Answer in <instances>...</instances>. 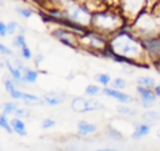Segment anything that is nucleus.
Instances as JSON below:
<instances>
[{
  "instance_id": "obj_20",
  "label": "nucleus",
  "mask_w": 160,
  "mask_h": 151,
  "mask_svg": "<svg viewBox=\"0 0 160 151\" xmlns=\"http://www.w3.org/2000/svg\"><path fill=\"white\" fill-rule=\"evenodd\" d=\"M2 112H5L6 115H15L16 110L19 109V105L16 102H11V101H8V102H4L0 105Z\"/></svg>"
},
{
  "instance_id": "obj_33",
  "label": "nucleus",
  "mask_w": 160,
  "mask_h": 151,
  "mask_svg": "<svg viewBox=\"0 0 160 151\" xmlns=\"http://www.w3.org/2000/svg\"><path fill=\"white\" fill-rule=\"evenodd\" d=\"M0 54H2L5 56H14L12 50L9 46H6L5 44H1V42H0Z\"/></svg>"
},
{
  "instance_id": "obj_18",
  "label": "nucleus",
  "mask_w": 160,
  "mask_h": 151,
  "mask_svg": "<svg viewBox=\"0 0 160 151\" xmlns=\"http://www.w3.org/2000/svg\"><path fill=\"white\" fill-rule=\"evenodd\" d=\"M8 116L9 115H6L5 112H1L0 114V127L4 131H6L9 135H11V134H14V130L11 127V122H10V120H9Z\"/></svg>"
},
{
  "instance_id": "obj_13",
  "label": "nucleus",
  "mask_w": 160,
  "mask_h": 151,
  "mask_svg": "<svg viewBox=\"0 0 160 151\" xmlns=\"http://www.w3.org/2000/svg\"><path fill=\"white\" fill-rule=\"evenodd\" d=\"M142 45H144V49L152 54V55H159L160 54V39L156 37V36H152V37H146L144 41H142Z\"/></svg>"
},
{
  "instance_id": "obj_11",
  "label": "nucleus",
  "mask_w": 160,
  "mask_h": 151,
  "mask_svg": "<svg viewBox=\"0 0 160 151\" xmlns=\"http://www.w3.org/2000/svg\"><path fill=\"white\" fill-rule=\"evenodd\" d=\"M136 91H138V94H139V96L141 99V102H142L144 107H150L154 104V101L156 99V96H155L156 94H154L150 90V87L144 86V85H138L136 86Z\"/></svg>"
},
{
  "instance_id": "obj_25",
  "label": "nucleus",
  "mask_w": 160,
  "mask_h": 151,
  "mask_svg": "<svg viewBox=\"0 0 160 151\" xmlns=\"http://www.w3.org/2000/svg\"><path fill=\"white\" fill-rule=\"evenodd\" d=\"M136 82H138V85H144L148 87H154V85H155V80L149 76H140L136 79Z\"/></svg>"
},
{
  "instance_id": "obj_19",
  "label": "nucleus",
  "mask_w": 160,
  "mask_h": 151,
  "mask_svg": "<svg viewBox=\"0 0 160 151\" xmlns=\"http://www.w3.org/2000/svg\"><path fill=\"white\" fill-rule=\"evenodd\" d=\"M149 132H150V126L148 124H140V125L135 126V131L132 134V137L134 139H140V137L148 135Z\"/></svg>"
},
{
  "instance_id": "obj_38",
  "label": "nucleus",
  "mask_w": 160,
  "mask_h": 151,
  "mask_svg": "<svg viewBox=\"0 0 160 151\" xmlns=\"http://www.w3.org/2000/svg\"><path fill=\"white\" fill-rule=\"evenodd\" d=\"M155 94H156V96H159V97H160V85L155 87Z\"/></svg>"
},
{
  "instance_id": "obj_30",
  "label": "nucleus",
  "mask_w": 160,
  "mask_h": 151,
  "mask_svg": "<svg viewBox=\"0 0 160 151\" xmlns=\"http://www.w3.org/2000/svg\"><path fill=\"white\" fill-rule=\"evenodd\" d=\"M56 125L55 120L54 119H50V117H46L41 121V129L42 130H49V129H52L54 126Z\"/></svg>"
},
{
  "instance_id": "obj_12",
  "label": "nucleus",
  "mask_w": 160,
  "mask_h": 151,
  "mask_svg": "<svg viewBox=\"0 0 160 151\" xmlns=\"http://www.w3.org/2000/svg\"><path fill=\"white\" fill-rule=\"evenodd\" d=\"M101 92L105 96L112 97V99H115V100H118L122 104H128V102L132 101V97H130V95H126L121 90H118V89H114V87H104Z\"/></svg>"
},
{
  "instance_id": "obj_32",
  "label": "nucleus",
  "mask_w": 160,
  "mask_h": 151,
  "mask_svg": "<svg viewBox=\"0 0 160 151\" xmlns=\"http://www.w3.org/2000/svg\"><path fill=\"white\" fill-rule=\"evenodd\" d=\"M15 116H19V117H26V119H29L30 117V112H29V110L28 109H25V107H20L19 106V109L16 110V112H15Z\"/></svg>"
},
{
  "instance_id": "obj_3",
  "label": "nucleus",
  "mask_w": 160,
  "mask_h": 151,
  "mask_svg": "<svg viewBox=\"0 0 160 151\" xmlns=\"http://www.w3.org/2000/svg\"><path fill=\"white\" fill-rule=\"evenodd\" d=\"M64 15L68 20L71 22L81 26V27H90L91 19H92V11L86 6L84 0H72L68 2L64 7Z\"/></svg>"
},
{
  "instance_id": "obj_36",
  "label": "nucleus",
  "mask_w": 160,
  "mask_h": 151,
  "mask_svg": "<svg viewBox=\"0 0 160 151\" xmlns=\"http://www.w3.org/2000/svg\"><path fill=\"white\" fill-rule=\"evenodd\" d=\"M44 59H45V57H44V55H42V54H38V55L34 57V62H35V65L38 66L39 64H41V62L44 61Z\"/></svg>"
},
{
  "instance_id": "obj_22",
  "label": "nucleus",
  "mask_w": 160,
  "mask_h": 151,
  "mask_svg": "<svg viewBox=\"0 0 160 151\" xmlns=\"http://www.w3.org/2000/svg\"><path fill=\"white\" fill-rule=\"evenodd\" d=\"M25 44H26V37H25L24 32H19V34H16V35L14 36V39H12V46H14L15 49H20V47H22Z\"/></svg>"
},
{
  "instance_id": "obj_41",
  "label": "nucleus",
  "mask_w": 160,
  "mask_h": 151,
  "mask_svg": "<svg viewBox=\"0 0 160 151\" xmlns=\"http://www.w3.org/2000/svg\"><path fill=\"white\" fill-rule=\"evenodd\" d=\"M158 136H159V137H160V131H158Z\"/></svg>"
},
{
  "instance_id": "obj_39",
  "label": "nucleus",
  "mask_w": 160,
  "mask_h": 151,
  "mask_svg": "<svg viewBox=\"0 0 160 151\" xmlns=\"http://www.w3.org/2000/svg\"><path fill=\"white\" fill-rule=\"evenodd\" d=\"M88 1H102V0H88Z\"/></svg>"
},
{
  "instance_id": "obj_31",
  "label": "nucleus",
  "mask_w": 160,
  "mask_h": 151,
  "mask_svg": "<svg viewBox=\"0 0 160 151\" xmlns=\"http://www.w3.org/2000/svg\"><path fill=\"white\" fill-rule=\"evenodd\" d=\"M116 111L120 112V114H122V115H135L136 114L135 110H132V109H130L128 106H118L116 107Z\"/></svg>"
},
{
  "instance_id": "obj_14",
  "label": "nucleus",
  "mask_w": 160,
  "mask_h": 151,
  "mask_svg": "<svg viewBox=\"0 0 160 151\" xmlns=\"http://www.w3.org/2000/svg\"><path fill=\"white\" fill-rule=\"evenodd\" d=\"M41 100H42V105H46V106H58L61 102H64L65 96H62L60 94H56V92H49V94L42 95L41 96Z\"/></svg>"
},
{
  "instance_id": "obj_15",
  "label": "nucleus",
  "mask_w": 160,
  "mask_h": 151,
  "mask_svg": "<svg viewBox=\"0 0 160 151\" xmlns=\"http://www.w3.org/2000/svg\"><path fill=\"white\" fill-rule=\"evenodd\" d=\"M11 122V127L14 130V134L19 135V136H26L28 135V130H26V125L22 120V117H19V116H15L10 120Z\"/></svg>"
},
{
  "instance_id": "obj_5",
  "label": "nucleus",
  "mask_w": 160,
  "mask_h": 151,
  "mask_svg": "<svg viewBox=\"0 0 160 151\" xmlns=\"http://www.w3.org/2000/svg\"><path fill=\"white\" fill-rule=\"evenodd\" d=\"M51 36L56 39L60 44L71 47V49H78L79 46V34L72 31L71 29H68L65 26H56L50 31Z\"/></svg>"
},
{
  "instance_id": "obj_23",
  "label": "nucleus",
  "mask_w": 160,
  "mask_h": 151,
  "mask_svg": "<svg viewBox=\"0 0 160 151\" xmlns=\"http://www.w3.org/2000/svg\"><path fill=\"white\" fill-rule=\"evenodd\" d=\"M94 79L99 82V84H101V85H104V86H108L112 80H111V76L109 75V74H104V72H100V74H96L95 76H94Z\"/></svg>"
},
{
  "instance_id": "obj_17",
  "label": "nucleus",
  "mask_w": 160,
  "mask_h": 151,
  "mask_svg": "<svg viewBox=\"0 0 160 151\" xmlns=\"http://www.w3.org/2000/svg\"><path fill=\"white\" fill-rule=\"evenodd\" d=\"M39 71L35 69H31L29 66H25L22 69V75H24V80L26 81V84H35L39 79Z\"/></svg>"
},
{
  "instance_id": "obj_4",
  "label": "nucleus",
  "mask_w": 160,
  "mask_h": 151,
  "mask_svg": "<svg viewBox=\"0 0 160 151\" xmlns=\"http://www.w3.org/2000/svg\"><path fill=\"white\" fill-rule=\"evenodd\" d=\"M106 35L90 29L79 35V47H84L91 51H104L109 41L105 39Z\"/></svg>"
},
{
  "instance_id": "obj_24",
  "label": "nucleus",
  "mask_w": 160,
  "mask_h": 151,
  "mask_svg": "<svg viewBox=\"0 0 160 151\" xmlns=\"http://www.w3.org/2000/svg\"><path fill=\"white\" fill-rule=\"evenodd\" d=\"M20 50V55H21V59L22 60H32L34 59V55H32V51H31V49L28 46V44H25L22 47H20L19 49Z\"/></svg>"
},
{
  "instance_id": "obj_37",
  "label": "nucleus",
  "mask_w": 160,
  "mask_h": 151,
  "mask_svg": "<svg viewBox=\"0 0 160 151\" xmlns=\"http://www.w3.org/2000/svg\"><path fill=\"white\" fill-rule=\"evenodd\" d=\"M31 1H35V2H39V4H41L42 6H45L46 4H50V0H31Z\"/></svg>"
},
{
  "instance_id": "obj_34",
  "label": "nucleus",
  "mask_w": 160,
  "mask_h": 151,
  "mask_svg": "<svg viewBox=\"0 0 160 151\" xmlns=\"http://www.w3.org/2000/svg\"><path fill=\"white\" fill-rule=\"evenodd\" d=\"M108 134H109V136H110L111 139H115V140H121V139H122V137H121V134L118 132L116 130H114L112 127H109V129H108Z\"/></svg>"
},
{
  "instance_id": "obj_40",
  "label": "nucleus",
  "mask_w": 160,
  "mask_h": 151,
  "mask_svg": "<svg viewBox=\"0 0 160 151\" xmlns=\"http://www.w3.org/2000/svg\"><path fill=\"white\" fill-rule=\"evenodd\" d=\"M2 4H4V1H2V0H0V5H2Z\"/></svg>"
},
{
  "instance_id": "obj_7",
  "label": "nucleus",
  "mask_w": 160,
  "mask_h": 151,
  "mask_svg": "<svg viewBox=\"0 0 160 151\" xmlns=\"http://www.w3.org/2000/svg\"><path fill=\"white\" fill-rule=\"evenodd\" d=\"M71 109L76 112H90L96 110H102L104 105L95 99H85V97H74L71 100Z\"/></svg>"
},
{
  "instance_id": "obj_16",
  "label": "nucleus",
  "mask_w": 160,
  "mask_h": 151,
  "mask_svg": "<svg viewBox=\"0 0 160 151\" xmlns=\"http://www.w3.org/2000/svg\"><path fill=\"white\" fill-rule=\"evenodd\" d=\"M98 131V126L95 124H91V122H88L85 120H81L78 122V132L79 135L81 136H86V135H90V134H95Z\"/></svg>"
},
{
  "instance_id": "obj_9",
  "label": "nucleus",
  "mask_w": 160,
  "mask_h": 151,
  "mask_svg": "<svg viewBox=\"0 0 160 151\" xmlns=\"http://www.w3.org/2000/svg\"><path fill=\"white\" fill-rule=\"evenodd\" d=\"M5 67L8 69L10 76L12 77V80L15 81L16 86H20V87H26V81L24 80V75H22V70L19 69L16 65H14L11 61L6 60L5 61Z\"/></svg>"
},
{
  "instance_id": "obj_27",
  "label": "nucleus",
  "mask_w": 160,
  "mask_h": 151,
  "mask_svg": "<svg viewBox=\"0 0 160 151\" xmlns=\"http://www.w3.org/2000/svg\"><path fill=\"white\" fill-rule=\"evenodd\" d=\"M4 87H5L6 92L10 94V92H11L14 89H16L18 86H16L15 81L12 80V77L10 76V77H5V79H4Z\"/></svg>"
},
{
  "instance_id": "obj_29",
  "label": "nucleus",
  "mask_w": 160,
  "mask_h": 151,
  "mask_svg": "<svg viewBox=\"0 0 160 151\" xmlns=\"http://www.w3.org/2000/svg\"><path fill=\"white\" fill-rule=\"evenodd\" d=\"M19 27H20V25L18 21H14V20L9 21L8 22V35H15L16 31H19Z\"/></svg>"
},
{
  "instance_id": "obj_6",
  "label": "nucleus",
  "mask_w": 160,
  "mask_h": 151,
  "mask_svg": "<svg viewBox=\"0 0 160 151\" xmlns=\"http://www.w3.org/2000/svg\"><path fill=\"white\" fill-rule=\"evenodd\" d=\"M134 29H136L145 39L146 37H152L151 34L156 32L159 29L158 19L152 17L150 15H139L138 19L134 22Z\"/></svg>"
},
{
  "instance_id": "obj_21",
  "label": "nucleus",
  "mask_w": 160,
  "mask_h": 151,
  "mask_svg": "<svg viewBox=\"0 0 160 151\" xmlns=\"http://www.w3.org/2000/svg\"><path fill=\"white\" fill-rule=\"evenodd\" d=\"M15 11H16L18 15H20V16L24 17V19H30V17L35 14V11H34L32 9L26 7V6H16V7H15Z\"/></svg>"
},
{
  "instance_id": "obj_35",
  "label": "nucleus",
  "mask_w": 160,
  "mask_h": 151,
  "mask_svg": "<svg viewBox=\"0 0 160 151\" xmlns=\"http://www.w3.org/2000/svg\"><path fill=\"white\" fill-rule=\"evenodd\" d=\"M8 35V24L0 20V37H5Z\"/></svg>"
},
{
  "instance_id": "obj_28",
  "label": "nucleus",
  "mask_w": 160,
  "mask_h": 151,
  "mask_svg": "<svg viewBox=\"0 0 160 151\" xmlns=\"http://www.w3.org/2000/svg\"><path fill=\"white\" fill-rule=\"evenodd\" d=\"M111 87L118 89V90H122V89L126 87V81L124 79H121V77H116V79H114L111 81Z\"/></svg>"
},
{
  "instance_id": "obj_8",
  "label": "nucleus",
  "mask_w": 160,
  "mask_h": 151,
  "mask_svg": "<svg viewBox=\"0 0 160 151\" xmlns=\"http://www.w3.org/2000/svg\"><path fill=\"white\" fill-rule=\"evenodd\" d=\"M145 0H120V5L126 17H134L142 9Z\"/></svg>"
},
{
  "instance_id": "obj_1",
  "label": "nucleus",
  "mask_w": 160,
  "mask_h": 151,
  "mask_svg": "<svg viewBox=\"0 0 160 151\" xmlns=\"http://www.w3.org/2000/svg\"><path fill=\"white\" fill-rule=\"evenodd\" d=\"M109 49L114 54L131 61L142 55L144 45L131 34L126 31H116V34L109 39Z\"/></svg>"
},
{
  "instance_id": "obj_2",
  "label": "nucleus",
  "mask_w": 160,
  "mask_h": 151,
  "mask_svg": "<svg viewBox=\"0 0 160 151\" xmlns=\"http://www.w3.org/2000/svg\"><path fill=\"white\" fill-rule=\"evenodd\" d=\"M122 17L121 15L110 10H98L92 12L90 29H94L104 35L116 32L121 29Z\"/></svg>"
},
{
  "instance_id": "obj_10",
  "label": "nucleus",
  "mask_w": 160,
  "mask_h": 151,
  "mask_svg": "<svg viewBox=\"0 0 160 151\" xmlns=\"http://www.w3.org/2000/svg\"><path fill=\"white\" fill-rule=\"evenodd\" d=\"M9 95H10L14 100H18V101H24V102H26V104L39 102V104L42 105V100H41V97H39V96H36V95H34V94L24 92V91H21V90L18 89V87L14 89Z\"/></svg>"
},
{
  "instance_id": "obj_26",
  "label": "nucleus",
  "mask_w": 160,
  "mask_h": 151,
  "mask_svg": "<svg viewBox=\"0 0 160 151\" xmlns=\"http://www.w3.org/2000/svg\"><path fill=\"white\" fill-rule=\"evenodd\" d=\"M102 90L98 86V85H88L86 87H85V95H88V96H96L98 94H100Z\"/></svg>"
}]
</instances>
